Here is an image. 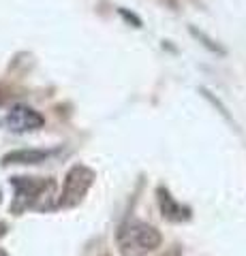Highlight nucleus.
I'll return each mask as SVG.
<instances>
[{
	"label": "nucleus",
	"mask_w": 246,
	"mask_h": 256,
	"mask_svg": "<svg viewBox=\"0 0 246 256\" xmlns=\"http://www.w3.org/2000/svg\"><path fill=\"white\" fill-rule=\"evenodd\" d=\"M15 188V198L11 205L13 214H24L26 210H52L56 207L52 198L56 196V182L41 178H11Z\"/></svg>",
	"instance_id": "obj_1"
},
{
	"label": "nucleus",
	"mask_w": 246,
	"mask_h": 256,
	"mask_svg": "<svg viewBox=\"0 0 246 256\" xmlns=\"http://www.w3.org/2000/svg\"><path fill=\"white\" fill-rule=\"evenodd\" d=\"M161 233L146 222H126L118 230V248L122 256H146L161 246Z\"/></svg>",
	"instance_id": "obj_2"
},
{
	"label": "nucleus",
	"mask_w": 246,
	"mask_h": 256,
	"mask_svg": "<svg viewBox=\"0 0 246 256\" xmlns=\"http://www.w3.org/2000/svg\"><path fill=\"white\" fill-rule=\"evenodd\" d=\"M94 182V171L84 164H75L73 169L67 173L65 186H62V194L56 201V207H75L84 201L86 192L90 190Z\"/></svg>",
	"instance_id": "obj_3"
},
{
	"label": "nucleus",
	"mask_w": 246,
	"mask_h": 256,
	"mask_svg": "<svg viewBox=\"0 0 246 256\" xmlns=\"http://www.w3.org/2000/svg\"><path fill=\"white\" fill-rule=\"evenodd\" d=\"M43 116L39 114V111L30 109L26 105H18L13 107L9 114H7V118L3 120V124L9 128V130L13 132H28V130H37V128L43 126Z\"/></svg>",
	"instance_id": "obj_4"
},
{
	"label": "nucleus",
	"mask_w": 246,
	"mask_h": 256,
	"mask_svg": "<svg viewBox=\"0 0 246 256\" xmlns=\"http://www.w3.org/2000/svg\"><path fill=\"white\" fill-rule=\"evenodd\" d=\"M156 194H158V205H161L163 218H167L171 222H182V220L190 218V212L186 210V207H182L165 188H158Z\"/></svg>",
	"instance_id": "obj_5"
},
{
	"label": "nucleus",
	"mask_w": 246,
	"mask_h": 256,
	"mask_svg": "<svg viewBox=\"0 0 246 256\" xmlns=\"http://www.w3.org/2000/svg\"><path fill=\"white\" fill-rule=\"evenodd\" d=\"M50 154L47 150H15L3 158V164H39Z\"/></svg>",
	"instance_id": "obj_6"
},
{
	"label": "nucleus",
	"mask_w": 246,
	"mask_h": 256,
	"mask_svg": "<svg viewBox=\"0 0 246 256\" xmlns=\"http://www.w3.org/2000/svg\"><path fill=\"white\" fill-rule=\"evenodd\" d=\"M190 34H193L195 38H199V41L205 45V47H208V50H212V52H216V54H225V50H223V47H220V45H216V43H214L212 41V38L210 36H205L203 34V32H199V30H195V28H190Z\"/></svg>",
	"instance_id": "obj_7"
},
{
	"label": "nucleus",
	"mask_w": 246,
	"mask_h": 256,
	"mask_svg": "<svg viewBox=\"0 0 246 256\" xmlns=\"http://www.w3.org/2000/svg\"><path fill=\"white\" fill-rule=\"evenodd\" d=\"M120 15H122L126 22H133V24H135V28H141V20H139L135 13H129L126 9H120Z\"/></svg>",
	"instance_id": "obj_8"
},
{
	"label": "nucleus",
	"mask_w": 246,
	"mask_h": 256,
	"mask_svg": "<svg viewBox=\"0 0 246 256\" xmlns=\"http://www.w3.org/2000/svg\"><path fill=\"white\" fill-rule=\"evenodd\" d=\"M158 256H182V252H180V248H178V246H171L169 250H165L163 254H158Z\"/></svg>",
	"instance_id": "obj_9"
},
{
	"label": "nucleus",
	"mask_w": 246,
	"mask_h": 256,
	"mask_svg": "<svg viewBox=\"0 0 246 256\" xmlns=\"http://www.w3.org/2000/svg\"><path fill=\"white\" fill-rule=\"evenodd\" d=\"M7 233V224H0V237H3Z\"/></svg>",
	"instance_id": "obj_10"
},
{
	"label": "nucleus",
	"mask_w": 246,
	"mask_h": 256,
	"mask_svg": "<svg viewBox=\"0 0 246 256\" xmlns=\"http://www.w3.org/2000/svg\"><path fill=\"white\" fill-rule=\"evenodd\" d=\"M0 256H7V254H5V252H3V250H0Z\"/></svg>",
	"instance_id": "obj_11"
},
{
	"label": "nucleus",
	"mask_w": 246,
	"mask_h": 256,
	"mask_svg": "<svg viewBox=\"0 0 246 256\" xmlns=\"http://www.w3.org/2000/svg\"><path fill=\"white\" fill-rule=\"evenodd\" d=\"M0 201H3V196H0Z\"/></svg>",
	"instance_id": "obj_12"
}]
</instances>
